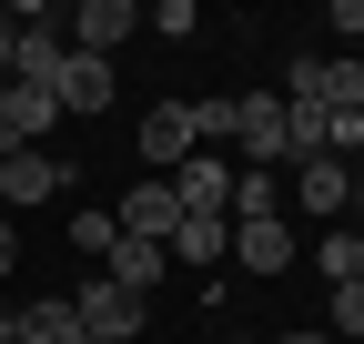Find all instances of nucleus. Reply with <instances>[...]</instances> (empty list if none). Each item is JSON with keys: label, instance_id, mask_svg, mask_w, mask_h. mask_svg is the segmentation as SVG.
<instances>
[{"label": "nucleus", "instance_id": "obj_22", "mask_svg": "<svg viewBox=\"0 0 364 344\" xmlns=\"http://www.w3.org/2000/svg\"><path fill=\"white\" fill-rule=\"evenodd\" d=\"M0 152H11V81H0Z\"/></svg>", "mask_w": 364, "mask_h": 344}, {"label": "nucleus", "instance_id": "obj_14", "mask_svg": "<svg viewBox=\"0 0 364 344\" xmlns=\"http://www.w3.org/2000/svg\"><path fill=\"white\" fill-rule=\"evenodd\" d=\"M233 223H284V183L273 172H233Z\"/></svg>", "mask_w": 364, "mask_h": 344}, {"label": "nucleus", "instance_id": "obj_16", "mask_svg": "<svg viewBox=\"0 0 364 344\" xmlns=\"http://www.w3.org/2000/svg\"><path fill=\"white\" fill-rule=\"evenodd\" d=\"M71 243L91 253V264H112V243H122V223H112V213H71Z\"/></svg>", "mask_w": 364, "mask_h": 344}, {"label": "nucleus", "instance_id": "obj_24", "mask_svg": "<svg viewBox=\"0 0 364 344\" xmlns=\"http://www.w3.org/2000/svg\"><path fill=\"white\" fill-rule=\"evenodd\" d=\"M0 344H11V334H0Z\"/></svg>", "mask_w": 364, "mask_h": 344}, {"label": "nucleus", "instance_id": "obj_10", "mask_svg": "<svg viewBox=\"0 0 364 344\" xmlns=\"http://www.w3.org/2000/svg\"><path fill=\"white\" fill-rule=\"evenodd\" d=\"M233 264L243 274H294V223H233Z\"/></svg>", "mask_w": 364, "mask_h": 344}, {"label": "nucleus", "instance_id": "obj_21", "mask_svg": "<svg viewBox=\"0 0 364 344\" xmlns=\"http://www.w3.org/2000/svg\"><path fill=\"white\" fill-rule=\"evenodd\" d=\"M21 264V233H11V213H0V274H11Z\"/></svg>", "mask_w": 364, "mask_h": 344}, {"label": "nucleus", "instance_id": "obj_5", "mask_svg": "<svg viewBox=\"0 0 364 344\" xmlns=\"http://www.w3.org/2000/svg\"><path fill=\"white\" fill-rule=\"evenodd\" d=\"M172 203L182 213H213V223H233V172H223V152H193L172 172Z\"/></svg>", "mask_w": 364, "mask_h": 344}, {"label": "nucleus", "instance_id": "obj_19", "mask_svg": "<svg viewBox=\"0 0 364 344\" xmlns=\"http://www.w3.org/2000/svg\"><path fill=\"white\" fill-rule=\"evenodd\" d=\"M324 21H334V31H354V41H364V0H334V11H324Z\"/></svg>", "mask_w": 364, "mask_h": 344}, {"label": "nucleus", "instance_id": "obj_1", "mask_svg": "<svg viewBox=\"0 0 364 344\" xmlns=\"http://www.w3.org/2000/svg\"><path fill=\"white\" fill-rule=\"evenodd\" d=\"M71 314H81V334H91V344H142V314H152V294H122L112 274H81Z\"/></svg>", "mask_w": 364, "mask_h": 344}, {"label": "nucleus", "instance_id": "obj_4", "mask_svg": "<svg viewBox=\"0 0 364 344\" xmlns=\"http://www.w3.org/2000/svg\"><path fill=\"white\" fill-rule=\"evenodd\" d=\"M132 31H142V11H132V0H81V11L61 21V41H71L81 61H112L122 41H132Z\"/></svg>", "mask_w": 364, "mask_h": 344}, {"label": "nucleus", "instance_id": "obj_9", "mask_svg": "<svg viewBox=\"0 0 364 344\" xmlns=\"http://www.w3.org/2000/svg\"><path fill=\"white\" fill-rule=\"evenodd\" d=\"M284 203H304V213H314V223H334V213L354 203V172H344V162L324 152V162H304V183H294Z\"/></svg>", "mask_w": 364, "mask_h": 344}, {"label": "nucleus", "instance_id": "obj_20", "mask_svg": "<svg viewBox=\"0 0 364 344\" xmlns=\"http://www.w3.org/2000/svg\"><path fill=\"white\" fill-rule=\"evenodd\" d=\"M11 51H21V21L0 11V81H11Z\"/></svg>", "mask_w": 364, "mask_h": 344}, {"label": "nucleus", "instance_id": "obj_2", "mask_svg": "<svg viewBox=\"0 0 364 344\" xmlns=\"http://www.w3.org/2000/svg\"><path fill=\"white\" fill-rule=\"evenodd\" d=\"M203 152V102H152L142 112V172H182Z\"/></svg>", "mask_w": 364, "mask_h": 344}, {"label": "nucleus", "instance_id": "obj_6", "mask_svg": "<svg viewBox=\"0 0 364 344\" xmlns=\"http://www.w3.org/2000/svg\"><path fill=\"white\" fill-rule=\"evenodd\" d=\"M61 61H71V41H61L51 21H31V31H21V51H11V81H21V92H51Z\"/></svg>", "mask_w": 364, "mask_h": 344}, {"label": "nucleus", "instance_id": "obj_8", "mask_svg": "<svg viewBox=\"0 0 364 344\" xmlns=\"http://www.w3.org/2000/svg\"><path fill=\"white\" fill-rule=\"evenodd\" d=\"M0 334H11V344H71V334H81V314H71V294H41V304L0 314Z\"/></svg>", "mask_w": 364, "mask_h": 344}, {"label": "nucleus", "instance_id": "obj_12", "mask_svg": "<svg viewBox=\"0 0 364 344\" xmlns=\"http://www.w3.org/2000/svg\"><path fill=\"white\" fill-rule=\"evenodd\" d=\"M162 253H172V264H223V253H233V223H213V213H182Z\"/></svg>", "mask_w": 364, "mask_h": 344}, {"label": "nucleus", "instance_id": "obj_18", "mask_svg": "<svg viewBox=\"0 0 364 344\" xmlns=\"http://www.w3.org/2000/svg\"><path fill=\"white\" fill-rule=\"evenodd\" d=\"M334 334H364V284H334Z\"/></svg>", "mask_w": 364, "mask_h": 344}, {"label": "nucleus", "instance_id": "obj_7", "mask_svg": "<svg viewBox=\"0 0 364 344\" xmlns=\"http://www.w3.org/2000/svg\"><path fill=\"white\" fill-rule=\"evenodd\" d=\"M112 223H122L132 243H172L182 203H172V183H142V193H122V213H112Z\"/></svg>", "mask_w": 364, "mask_h": 344}, {"label": "nucleus", "instance_id": "obj_11", "mask_svg": "<svg viewBox=\"0 0 364 344\" xmlns=\"http://www.w3.org/2000/svg\"><path fill=\"white\" fill-rule=\"evenodd\" d=\"M51 102H61V112H112V61H81V51H71L61 81H51Z\"/></svg>", "mask_w": 364, "mask_h": 344}, {"label": "nucleus", "instance_id": "obj_23", "mask_svg": "<svg viewBox=\"0 0 364 344\" xmlns=\"http://www.w3.org/2000/svg\"><path fill=\"white\" fill-rule=\"evenodd\" d=\"M284 344H334V334H284Z\"/></svg>", "mask_w": 364, "mask_h": 344}, {"label": "nucleus", "instance_id": "obj_13", "mask_svg": "<svg viewBox=\"0 0 364 344\" xmlns=\"http://www.w3.org/2000/svg\"><path fill=\"white\" fill-rule=\"evenodd\" d=\"M162 264H172V253H162V243H132V233H122V243H112V264H102V274H112L122 294H152V284H162Z\"/></svg>", "mask_w": 364, "mask_h": 344}, {"label": "nucleus", "instance_id": "obj_15", "mask_svg": "<svg viewBox=\"0 0 364 344\" xmlns=\"http://www.w3.org/2000/svg\"><path fill=\"white\" fill-rule=\"evenodd\" d=\"M314 274H324V284H364V233H324V243H314Z\"/></svg>", "mask_w": 364, "mask_h": 344}, {"label": "nucleus", "instance_id": "obj_17", "mask_svg": "<svg viewBox=\"0 0 364 344\" xmlns=\"http://www.w3.org/2000/svg\"><path fill=\"white\" fill-rule=\"evenodd\" d=\"M152 31H162V41H193V31H203V11H193V0H162Z\"/></svg>", "mask_w": 364, "mask_h": 344}, {"label": "nucleus", "instance_id": "obj_3", "mask_svg": "<svg viewBox=\"0 0 364 344\" xmlns=\"http://www.w3.org/2000/svg\"><path fill=\"white\" fill-rule=\"evenodd\" d=\"M81 183V172L51 152V142H41V152H0V213H21V203H61Z\"/></svg>", "mask_w": 364, "mask_h": 344}]
</instances>
